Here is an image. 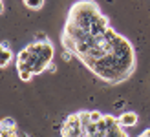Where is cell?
I'll return each instance as SVG.
<instances>
[{
	"mask_svg": "<svg viewBox=\"0 0 150 137\" xmlns=\"http://www.w3.org/2000/svg\"><path fill=\"white\" fill-rule=\"evenodd\" d=\"M101 15L99 7H97L95 2H90V0H82V2H77L71 9H70V15H68V22H73L77 24L79 28L90 31L92 29V24L93 20Z\"/></svg>",
	"mask_w": 150,
	"mask_h": 137,
	"instance_id": "obj_1",
	"label": "cell"
},
{
	"mask_svg": "<svg viewBox=\"0 0 150 137\" xmlns=\"http://www.w3.org/2000/svg\"><path fill=\"white\" fill-rule=\"evenodd\" d=\"M64 35H68V37H71L73 40L81 42V40H86L92 33L86 31V29H82V28H79L77 24H73V22H66V26H64Z\"/></svg>",
	"mask_w": 150,
	"mask_h": 137,
	"instance_id": "obj_2",
	"label": "cell"
},
{
	"mask_svg": "<svg viewBox=\"0 0 150 137\" xmlns=\"http://www.w3.org/2000/svg\"><path fill=\"white\" fill-rule=\"evenodd\" d=\"M110 28V24H108V18L104 17V15H99L95 20H93V24H92V29H90V33H92L93 37H101V35H104V31Z\"/></svg>",
	"mask_w": 150,
	"mask_h": 137,
	"instance_id": "obj_3",
	"label": "cell"
},
{
	"mask_svg": "<svg viewBox=\"0 0 150 137\" xmlns=\"http://www.w3.org/2000/svg\"><path fill=\"white\" fill-rule=\"evenodd\" d=\"M137 113H134V112H125L121 113V115L117 117L119 121V126H123V128H130V126H136L137 124Z\"/></svg>",
	"mask_w": 150,
	"mask_h": 137,
	"instance_id": "obj_4",
	"label": "cell"
},
{
	"mask_svg": "<svg viewBox=\"0 0 150 137\" xmlns=\"http://www.w3.org/2000/svg\"><path fill=\"white\" fill-rule=\"evenodd\" d=\"M61 42H62V46H64V49H66V51H71V53H75V51H77V40H73L71 37H68V35H62Z\"/></svg>",
	"mask_w": 150,
	"mask_h": 137,
	"instance_id": "obj_5",
	"label": "cell"
},
{
	"mask_svg": "<svg viewBox=\"0 0 150 137\" xmlns=\"http://www.w3.org/2000/svg\"><path fill=\"white\" fill-rule=\"evenodd\" d=\"M44 70H48V62H44V60H37V62L31 66V71H33V75H39V73H42Z\"/></svg>",
	"mask_w": 150,
	"mask_h": 137,
	"instance_id": "obj_6",
	"label": "cell"
},
{
	"mask_svg": "<svg viewBox=\"0 0 150 137\" xmlns=\"http://www.w3.org/2000/svg\"><path fill=\"white\" fill-rule=\"evenodd\" d=\"M13 60V53H11V49H2V60H0V66L2 68H6L7 64H9Z\"/></svg>",
	"mask_w": 150,
	"mask_h": 137,
	"instance_id": "obj_7",
	"label": "cell"
},
{
	"mask_svg": "<svg viewBox=\"0 0 150 137\" xmlns=\"http://www.w3.org/2000/svg\"><path fill=\"white\" fill-rule=\"evenodd\" d=\"M106 137H128V135L125 133L123 126H115V128H112V130H108V135Z\"/></svg>",
	"mask_w": 150,
	"mask_h": 137,
	"instance_id": "obj_8",
	"label": "cell"
},
{
	"mask_svg": "<svg viewBox=\"0 0 150 137\" xmlns=\"http://www.w3.org/2000/svg\"><path fill=\"white\" fill-rule=\"evenodd\" d=\"M2 130H17V123H15V119L6 117L2 121Z\"/></svg>",
	"mask_w": 150,
	"mask_h": 137,
	"instance_id": "obj_9",
	"label": "cell"
},
{
	"mask_svg": "<svg viewBox=\"0 0 150 137\" xmlns=\"http://www.w3.org/2000/svg\"><path fill=\"white\" fill-rule=\"evenodd\" d=\"M79 119H81V124H82V130L92 123V119H90V112H79Z\"/></svg>",
	"mask_w": 150,
	"mask_h": 137,
	"instance_id": "obj_10",
	"label": "cell"
},
{
	"mask_svg": "<svg viewBox=\"0 0 150 137\" xmlns=\"http://www.w3.org/2000/svg\"><path fill=\"white\" fill-rule=\"evenodd\" d=\"M104 123H106V126H108V130H112V128H115V126H119V121L114 117V115H104Z\"/></svg>",
	"mask_w": 150,
	"mask_h": 137,
	"instance_id": "obj_11",
	"label": "cell"
},
{
	"mask_svg": "<svg viewBox=\"0 0 150 137\" xmlns=\"http://www.w3.org/2000/svg\"><path fill=\"white\" fill-rule=\"evenodd\" d=\"M18 77H20V81L28 82V81L33 79V71H31V70H20V71H18Z\"/></svg>",
	"mask_w": 150,
	"mask_h": 137,
	"instance_id": "obj_12",
	"label": "cell"
},
{
	"mask_svg": "<svg viewBox=\"0 0 150 137\" xmlns=\"http://www.w3.org/2000/svg\"><path fill=\"white\" fill-rule=\"evenodd\" d=\"M24 4L28 7H31V9H40L42 4H44V0H24Z\"/></svg>",
	"mask_w": 150,
	"mask_h": 137,
	"instance_id": "obj_13",
	"label": "cell"
},
{
	"mask_svg": "<svg viewBox=\"0 0 150 137\" xmlns=\"http://www.w3.org/2000/svg\"><path fill=\"white\" fill-rule=\"evenodd\" d=\"M104 115L101 112H97V110H93V112H90V119H92V123H99V121L103 119Z\"/></svg>",
	"mask_w": 150,
	"mask_h": 137,
	"instance_id": "obj_14",
	"label": "cell"
},
{
	"mask_svg": "<svg viewBox=\"0 0 150 137\" xmlns=\"http://www.w3.org/2000/svg\"><path fill=\"white\" fill-rule=\"evenodd\" d=\"M35 42H39V44H46V42H50V39H48V35H46V33H37V35H35Z\"/></svg>",
	"mask_w": 150,
	"mask_h": 137,
	"instance_id": "obj_15",
	"label": "cell"
},
{
	"mask_svg": "<svg viewBox=\"0 0 150 137\" xmlns=\"http://www.w3.org/2000/svg\"><path fill=\"white\" fill-rule=\"evenodd\" d=\"M0 137H17V130H2Z\"/></svg>",
	"mask_w": 150,
	"mask_h": 137,
	"instance_id": "obj_16",
	"label": "cell"
},
{
	"mask_svg": "<svg viewBox=\"0 0 150 137\" xmlns=\"http://www.w3.org/2000/svg\"><path fill=\"white\" fill-rule=\"evenodd\" d=\"M73 55H75V53H71V51H64V53H62V59H64V60H71Z\"/></svg>",
	"mask_w": 150,
	"mask_h": 137,
	"instance_id": "obj_17",
	"label": "cell"
},
{
	"mask_svg": "<svg viewBox=\"0 0 150 137\" xmlns=\"http://www.w3.org/2000/svg\"><path fill=\"white\" fill-rule=\"evenodd\" d=\"M48 70H50V71H55L57 68H55V64H53V62H48Z\"/></svg>",
	"mask_w": 150,
	"mask_h": 137,
	"instance_id": "obj_18",
	"label": "cell"
},
{
	"mask_svg": "<svg viewBox=\"0 0 150 137\" xmlns=\"http://www.w3.org/2000/svg\"><path fill=\"white\" fill-rule=\"evenodd\" d=\"M2 49H9V44H7V42H6V40H4V42H2Z\"/></svg>",
	"mask_w": 150,
	"mask_h": 137,
	"instance_id": "obj_19",
	"label": "cell"
},
{
	"mask_svg": "<svg viewBox=\"0 0 150 137\" xmlns=\"http://www.w3.org/2000/svg\"><path fill=\"white\" fill-rule=\"evenodd\" d=\"M145 133H146V135L150 137V128H148V130H145Z\"/></svg>",
	"mask_w": 150,
	"mask_h": 137,
	"instance_id": "obj_20",
	"label": "cell"
}]
</instances>
